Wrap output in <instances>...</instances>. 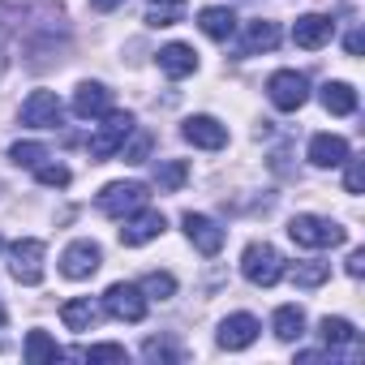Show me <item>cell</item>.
<instances>
[{"mask_svg": "<svg viewBox=\"0 0 365 365\" xmlns=\"http://www.w3.org/2000/svg\"><path fill=\"white\" fill-rule=\"evenodd\" d=\"M133 133V116L129 112H103V125H99V133H91L86 138V150H91V159L95 163H103V159H112L120 146H125V138Z\"/></svg>", "mask_w": 365, "mask_h": 365, "instance_id": "obj_2", "label": "cell"}, {"mask_svg": "<svg viewBox=\"0 0 365 365\" xmlns=\"http://www.w3.org/2000/svg\"><path fill=\"white\" fill-rule=\"evenodd\" d=\"M9 275L18 284H39L43 279V241L35 237H22L9 245Z\"/></svg>", "mask_w": 365, "mask_h": 365, "instance_id": "obj_6", "label": "cell"}, {"mask_svg": "<svg viewBox=\"0 0 365 365\" xmlns=\"http://www.w3.org/2000/svg\"><path fill=\"white\" fill-rule=\"evenodd\" d=\"M103 262V250L95 241H73L65 254H61V275L65 279H91Z\"/></svg>", "mask_w": 365, "mask_h": 365, "instance_id": "obj_9", "label": "cell"}, {"mask_svg": "<svg viewBox=\"0 0 365 365\" xmlns=\"http://www.w3.org/2000/svg\"><path fill=\"white\" fill-rule=\"evenodd\" d=\"M267 95H271V103H275L279 112H297V108L309 99V78L297 73V69H279V73H271Z\"/></svg>", "mask_w": 365, "mask_h": 365, "instance_id": "obj_5", "label": "cell"}, {"mask_svg": "<svg viewBox=\"0 0 365 365\" xmlns=\"http://www.w3.org/2000/svg\"><path fill=\"white\" fill-rule=\"evenodd\" d=\"M65 120V108L52 91H31V99L22 103V125L31 129H56Z\"/></svg>", "mask_w": 365, "mask_h": 365, "instance_id": "obj_8", "label": "cell"}, {"mask_svg": "<svg viewBox=\"0 0 365 365\" xmlns=\"http://www.w3.org/2000/svg\"><path fill=\"white\" fill-rule=\"evenodd\" d=\"M142 292H146L150 301H168V297L176 292V279H172L168 271H150V275L142 279Z\"/></svg>", "mask_w": 365, "mask_h": 365, "instance_id": "obj_29", "label": "cell"}, {"mask_svg": "<svg viewBox=\"0 0 365 365\" xmlns=\"http://www.w3.org/2000/svg\"><path fill=\"white\" fill-rule=\"evenodd\" d=\"M142 356H146V361H180V352H176L168 339H146V344H142Z\"/></svg>", "mask_w": 365, "mask_h": 365, "instance_id": "obj_33", "label": "cell"}, {"mask_svg": "<svg viewBox=\"0 0 365 365\" xmlns=\"http://www.w3.org/2000/svg\"><path fill=\"white\" fill-rule=\"evenodd\" d=\"M327 275H331V262H297V271H292V279L301 288H318Z\"/></svg>", "mask_w": 365, "mask_h": 365, "instance_id": "obj_30", "label": "cell"}, {"mask_svg": "<svg viewBox=\"0 0 365 365\" xmlns=\"http://www.w3.org/2000/svg\"><path fill=\"white\" fill-rule=\"evenodd\" d=\"M331 35H335V22L322 18V14H305V18H297V26H292V43L305 48V52H318L322 43H331Z\"/></svg>", "mask_w": 365, "mask_h": 365, "instance_id": "obj_14", "label": "cell"}, {"mask_svg": "<svg viewBox=\"0 0 365 365\" xmlns=\"http://www.w3.org/2000/svg\"><path fill=\"white\" fill-rule=\"evenodd\" d=\"M185 180H190V163H185V159H163V163L155 168V185H159L163 194H176Z\"/></svg>", "mask_w": 365, "mask_h": 365, "instance_id": "obj_25", "label": "cell"}, {"mask_svg": "<svg viewBox=\"0 0 365 365\" xmlns=\"http://www.w3.org/2000/svg\"><path fill=\"white\" fill-rule=\"evenodd\" d=\"M0 327H5V305H0Z\"/></svg>", "mask_w": 365, "mask_h": 365, "instance_id": "obj_38", "label": "cell"}, {"mask_svg": "<svg viewBox=\"0 0 365 365\" xmlns=\"http://www.w3.org/2000/svg\"><path fill=\"white\" fill-rule=\"evenodd\" d=\"M0 250H5V241H0Z\"/></svg>", "mask_w": 365, "mask_h": 365, "instance_id": "obj_39", "label": "cell"}, {"mask_svg": "<svg viewBox=\"0 0 365 365\" xmlns=\"http://www.w3.org/2000/svg\"><path fill=\"white\" fill-rule=\"evenodd\" d=\"M344 163H348V172H344V185H348V194H361V185H365V163H361V159H352V155H348Z\"/></svg>", "mask_w": 365, "mask_h": 365, "instance_id": "obj_34", "label": "cell"}, {"mask_svg": "<svg viewBox=\"0 0 365 365\" xmlns=\"http://www.w3.org/2000/svg\"><path fill=\"white\" fill-rule=\"evenodd\" d=\"M318 335H322L327 348H344V344L356 339V327H352L348 318H322V322H318Z\"/></svg>", "mask_w": 365, "mask_h": 365, "instance_id": "obj_26", "label": "cell"}, {"mask_svg": "<svg viewBox=\"0 0 365 365\" xmlns=\"http://www.w3.org/2000/svg\"><path fill=\"white\" fill-rule=\"evenodd\" d=\"M361 43H365L361 31H352V35H348V56H361Z\"/></svg>", "mask_w": 365, "mask_h": 365, "instance_id": "obj_37", "label": "cell"}, {"mask_svg": "<svg viewBox=\"0 0 365 365\" xmlns=\"http://www.w3.org/2000/svg\"><path fill=\"white\" fill-rule=\"evenodd\" d=\"M348 275H352V279L365 275V250H352V254H348Z\"/></svg>", "mask_w": 365, "mask_h": 365, "instance_id": "obj_35", "label": "cell"}, {"mask_svg": "<svg viewBox=\"0 0 365 365\" xmlns=\"http://www.w3.org/2000/svg\"><path fill=\"white\" fill-rule=\"evenodd\" d=\"M275 43H279V26L258 18V22H250V31H245V48H241V52H245V56H254V52H271Z\"/></svg>", "mask_w": 365, "mask_h": 365, "instance_id": "obj_24", "label": "cell"}, {"mask_svg": "<svg viewBox=\"0 0 365 365\" xmlns=\"http://www.w3.org/2000/svg\"><path fill=\"white\" fill-rule=\"evenodd\" d=\"M73 112H78L82 120H99L103 112H112V91H108L103 82H82V86L73 91Z\"/></svg>", "mask_w": 365, "mask_h": 365, "instance_id": "obj_15", "label": "cell"}, {"mask_svg": "<svg viewBox=\"0 0 365 365\" xmlns=\"http://www.w3.org/2000/svg\"><path fill=\"white\" fill-rule=\"evenodd\" d=\"M116 155H120L125 163H146V155H150V133H138L133 142L125 138V146H120Z\"/></svg>", "mask_w": 365, "mask_h": 365, "instance_id": "obj_32", "label": "cell"}, {"mask_svg": "<svg viewBox=\"0 0 365 365\" xmlns=\"http://www.w3.org/2000/svg\"><path fill=\"white\" fill-rule=\"evenodd\" d=\"M180 224H185V237H190V245H194L198 254L215 258V254L224 250V228H220L215 220H207V215H194V211H190Z\"/></svg>", "mask_w": 365, "mask_h": 365, "instance_id": "obj_11", "label": "cell"}, {"mask_svg": "<svg viewBox=\"0 0 365 365\" xmlns=\"http://www.w3.org/2000/svg\"><path fill=\"white\" fill-rule=\"evenodd\" d=\"M116 5H125V0H91V9H99V14H112Z\"/></svg>", "mask_w": 365, "mask_h": 365, "instance_id": "obj_36", "label": "cell"}, {"mask_svg": "<svg viewBox=\"0 0 365 365\" xmlns=\"http://www.w3.org/2000/svg\"><path fill=\"white\" fill-rule=\"evenodd\" d=\"M31 172H35L39 185H48V190H65V185H69V168H65V163H48V159H43V163H35Z\"/></svg>", "mask_w": 365, "mask_h": 365, "instance_id": "obj_28", "label": "cell"}, {"mask_svg": "<svg viewBox=\"0 0 365 365\" xmlns=\"http://www.w3.org/2000/svg\"><path fill=\"white\" fill-rule=\"evenodd\" d=\"M125 228H120V245H129V250H138V245H146V241H155V237H163V215L159 211H133V215H125L120 220Z\"/></svg>", "mask_w": 365, "mask_h": 365, "instance_id": "obj_10", "label": "cell"}, {"mask_svg": "<svg viewBox=\"0 0 365 365\" xmlns=\"http://www.w3.org/2000/svg\"><path fill=\"white\" fill-rule=\"evenodd\" d=\"M159 69L168 78H190L198 69V52L190 43H168V48H159Z\"/></svg>", "mask_w": 365, "mask_h": 365, "instance_id": "obj_18", "label": "cell"}, {"mask_svg": "<svg viewBox=\"0 0 365 365\" xmlns=\"http://www.w3.org/2000/svg\"><path fill=\"white\" fill-rule=\"evenodd\" d=\"M271 331H275V339H284V344L301 339V335H305V309H301V305H279L275 318H271Z\"/></svg>", "mask_w": 365, "mask_h": 365, "instance_id": "obj_21", "label": "cell"}, {"mask_svg": "<svg viewBox=\"0 0 365 365\" xmlns=\"http://www.w3.org/2000/svg\"><path fill=\"white\" fill-rule=\"evenodd\" d=\"M73 356H82V361H125L129 352L120 344H91V348H78Z\"/></svg>", "mask_w": 365, "mask_h": 365, "instance_id": "obj_31", "label": "cell"}, {"mask_svg": "<svg viewBox=\"0 0 365 365\" xmlns=\"http://www.w3.org/2000/svg\"><path fill=\"white\" fill-rule=\"evenodd\" d=\"M95 318H99V309H95V301L91 297H73V301H65L61 305V322L69 327V331H91L95 327Z\"/></svg>", "mask_w": 365, "mask_h": 365, "instance_id": "obj_20", "label": "cell"}, {"mask_svg": "<svg viewBox=\"0 0 365 365\" xmlns=\"http://www.w3.org/2000/svg\"><path fill=\"white\" fill-rule=\"evenodd\" d=\"M348 159V142L339 133H314L309 138V163L314 168H339Z\"/></svg>", "mask_w": 365, "mask_h": 365, "instance_id": "obj_16", "label": "cell"}, {"mask_svg": "<svg viewBox=\"0 0 365 365\" xmlns=\"http://www.w3.org/2000/svg\"><path fill=\"white\" fill-rule=\"evenodd\" d=\"M198 26H202V35H207V39L228 43V39L237 35V14H232V9H224V5H207V9L198 14Z\"/></svg>", "mask_w": 365, "mask_h": 365, "instance_id": "obj_17", "label": "cell"}, {"mask_svg": "<svg viewBox=\"0 0 365 365\" xmlns=\"http://www.w3.org/2000/svg\"><path fill=\"white\" fill-rule=\"evenodd\" d=\"M103 309L116 318V322H142L146 318V292L133 288V284H112L103 292Z\"/></svg>", "mask_w": 365, "mask_h": 365, "instance_id": "obj_7", "label": "cell"}, {"mask_svg": "<svg viewBox=\"0 0 365 365\" xmlns=\"http://www.w3.org/2000/svg\"><path fill=\"white\" fill-rule=\"evenodd\" d=\"M180 138H185L190 146H202V150L228 146V129H224L215 116H190L185 125H180Z\"/></svg>", "mask_w": 365, "mask_h": 365, "instance_id": "obj_12", "label": "cell"}, {"mask_svg": "<svg viewBox=\"0 0 365 365\" xmlns=\"http://www.w3.org/2000/svg\"><path fill=\"white\" fill-rule=\"evenodd\" d=\"M288 237L301 245V250H327V245H344V228L339 224H331V220H322V215H297L292 224H288Z\"/></svg>", "mask_w": 365, "mask_h": 365, "instance_id": "obj_4", "label": "cell"}, {"mask_svg": "<svg viewBox=\"0 0 365 365\" xmlns=\"http://www.w3.org/2000/svg\"><path fill=\"white\" fill-rule=\"evenodd\" d=\"M190 0H150L146 5V26H176L180 18H185Z\"/></svg>", "mask_w": 365, "mask_h": 365, "instance_id": "obj_23", "label": "cell"}, {"mask_svg": "<svg viewBox=\"0 0 365 365\" xmlns=\"http://www.w3.org/2000/svg\"><path fill=\"white\" fill-rule=\"evenodd\" d=\"M258 318L254 314H232V318H224L220 322V348H228V352H241V348H250L254 339H258Z\"/></svg>", "mask_w": 365, "mask_h": 365, "instance_id": "obj_13", "label": "cell"}, {"mask_svg": "<svg viewBox=\"0 0 365 365\" xmlns=\"http://www.w3.org/2000/svg\"><path fill=\"white\" fill-rule=\"evenodd\" d=\"M146 198H150V190L142 185V180H112V185L99 194V211H103L108 220H125V215L142 211Z\"/></svg>", "mask_w": 365, "mask_h": 365, "instance_id": "obj_3", "label": "cell"}, {"mask_svg": "<svg viewBox=\"0 0 365 365\" xmlns=\"http://www.w3.org/2000/svg\"><path fill=\"white\" fill-rule=\"evenodd\" d=\"M9 159H14L18 168H35V163L52 159V155H48V146H43V142H14V146H9Z\"/></svg>", "mask_w": 365, "mask_h": 365, "instance_id": "obj_27", "label": "cell"}, {"mask_svg": "<svg viewBox=\"0 0 365 365\" xmlns=\"http://www.w3.org/2000/svg\"><path fill=\"white\" fill-rule=\"evenodd\" d=\"M284 254L275 250V245H267V241H254V245H245V254H241V275L254 284V288H275L279 279H284Z\"/></svg>", "mask_w": 365, "mask_h": 365, "instance_id": "obj_1", "label": "cell"}, {"mask_svg": "<svg viewBox=\"0 0 365 365\" xmlns=\"http://www.w3.org/2000/svg\"><path fill=\"white\" fill-rule=\"evenodd\" d=\"M22 352H26V361H31V365H43V361H61V356H65V348H61L48 331H31Z\"/></svg>", "mask_w": 365, "mask_h": 365, "instance_id": "obj_22", "label": "cell"}, {"mask_svg": "<svg viewBox=\"0 0 365 365\" xmlns=\"http://www.w3.org/2000/svg\"><path fill=\"white\" fill-rule=\"evenodd\" d=\"M318 99H322V108H327L331 116H352V112H356V91H352L348 82H327V86L318 91Z\"/></svg>", "mask_w": 365, "mask_h": 365, "instance_id": "obj_19", "label": "cell"}]
</instances>
